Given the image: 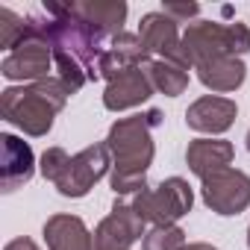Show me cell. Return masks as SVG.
Here are the masks:
<instances>
[{"label": "cell", "instance_id": "cell-1", "mask_svg": "<svg viewBox=\"0 0 250 250\" xmlns=\"http://www.w3.org/2000/svg\"><path fill=\"white\" fill-rule=\"evenodd\" d=\"M162 124V112L150 109L145 115H133V118H121L118 124H112V130L106 136V147L112 153V191L118 197L127 194H142L147 186L145 174L153 162V139L150 130Z\"/></svg>", "mask_w": 250, "mask_h": 250}, {"label": "cell", "instance_id": "cell-2", "mask_svg": "<svg viewBox=\"0 0 250 250\" xmlns=\"http://www.w3.org/2000/svg\"><path fill=\"white\" fill-rule=\"evenodd\" d=\"M68 94H74L59 77H47L30 85H12L0 97V112L9 124L21 127L27 136H47L56 112L65 109Z\"/></svg>", "mask_w": 250, "mask_h": 250}, {"label": "cell", "instance_id": "cell-3", "mask_svg": "<svg viewBox=\"0 0 250 250\" xmlns=\"http://www.w3.org/2000/svg\"><path fill=\"white\" fill-rule=\"evenodd\" d=\"M247 50H250V27L247 24H241V21H232V24L197 21L183 33V42L168 62L188 71V68H197V65L221 59V56H241Z\"/></svg>", "mask_w": 250, "mask_h": 250}, {"label": "cell", "instance_id": "cell-4", "mask_svg": "<svg viewBox=\"0 0 250 250\" xmlns=\"http://www.w3.org/2000/svg\"><path fill=\"white\" fill-rule=\"evenodd\" d=\"M191 203L194 194L183 177H168L156 188H145L133 197V209L139 212V218L153 227H171L177 218L191 212Z\"/></svg>", "mask_w": 250, "mask_h": 250}, {"label": "cell", "instance_id": "cell-5", "mask_svg": "<svg viewBox=\"0 0 250 250\" xmlns=\"http://www.w3.org/2000/svg\"><path fill=\"white\" fill-rule=\"evenodd\" d=\"M109 165H112L109 147L106 145H91V147L80 150L77 156H71L65 174L53 186L59 188L62 197H85L94 188V183H100L106 177Z\"/></svg>", "mask_w": 250, "mask_h": 250}, {"label": "cell", "instance_id": "cell-6", "mask_svg": "<svg viewBox=\"0 0 250 250\" xmlns=\"http://www.w3.org/2000/svg\"><path fill=\"white\" fill-rule=\"evenodd\" d=\"M200 194L215 215H238L250 206V177L235 168L218 171L203 180Z\"/></svg>", "mask_w": 250, "mask_h": 250}, {"label": "cell", "instance_id": "cell-7", "mask_svg": "<svg viewBox=\"0 0 250 250\" xmlns=\"http://www.w3.org/2000/svg\"><path fill=\"white\" fill-rule=\"evenodd\" d=\"M139 238H145V221L139 218L133 203L115 200L112 212L94 229V250H130V244H136Z\"/></svg>", "mask_w": 250, "mask_h": 250}, {"label": "cell", "instance_id": "cell-8", "mask_svg": "<svg viewBox=\"0 0 250 250\" xmlns=\"http://www.w3.org/2000/svg\"><path fill=\"white\" fill-rule=\"evenodd\" d=\"M53 65V50L44 39H30L24 42L18 50L6 53L3 65H0V74L6 80H21V83H39L47 80V71Z\"/></svg>", "mask_w": 250, "mask_h": 250}, {"label": "cell", "instance_id": "cell-9", "mask_svg": "<svg viewBox=\"0 0 250 250\" xmlns=\"http://www.w3.org/2000/svg\"><path fill=\"white\" fill-rule=\"evenodd\" d=\"M238 115V106L235 100L229 97H218V94H206L200 100H194L188 109H186V124L197 133H209V136H218V133H227L232 127V121Z\"/></svg>", "mask_w": 250, "mask_h": 250}, {"label": "cell", "instance_id": "cell-10", "mask_svg": "<svg viewBox=\"0 0 250 250\" xmlns=\"http://www.w3.org/2000/svg\"><path fill=\"white\" fill-rule=\"evenodd\" d=\"M153 91H156V88H153V83H150L145 65H142V68H130L127 74L115 77V80L106 85V91H103V106H106L109 112H124V109L142 106Z\"/></svg>", "mask_w": 250, "mask_h": 250}, {"label": "cell", "instance_id": "cell-11", "mask_svg": "<svg viewBox=\"0 0 250 250\" xmlns=\"http://www.w3.org/2000/svg\"><path fill=\"white\" fill-rule=\"evenodd\" d=\"M147 62H150V59H147V50H145V44H142L139 36H133V33H118V36L112 39V44L106 47V53L100 56L97 74L112 83L115 77L127 74L130 68H142V65H147Z\"/></svg>", "mask_w": 250, "mask_h": 250}, {"label": "cell", "instance_id": "cell-12", "mask_svg": "<svg viewBox=\"0 0 250 250\" xmlns=\"http://www.w3.org/2000/svg\"><path fill=\"white\" fill-rule=\"evenodd\" d=\"M0 147H3V165H0V183H3V191H15L24 183L33 180L36 174V156L30 150L27 142H21L18 136H0Z\"/></svg>", "mask_w": 250, "mask_h": 250}, {"label": "cell", "instance_id": "cell-13", "mask_svg": "<svg viewBox=\"0 0 250 250\" xmlns=\"http://www.w3.org/2000/svg\"><path fill=\"white\" fill-rule=\"evenodd\" d=\"M74 18L94 27L100 36H118L121 24L127 21V3L124 0H83V3H65Z\"/></svg>", "mask_w": 250, "mask_h": 250}, {"label": "cell", "instance_id": "cell-14", "mask_svg": "<svg viewBox=\"0 0 250 250\" xmlns=\"http://www.w3.org/2000/svg\"><path fill=\"white\" fill-rule=\"evenodd\" d=\"M139 39H142L147 56L156 53V56H165V59H171L174 50L183 42V36L177 30V21L168 18L165 12H147L139 24Z\"/></svg>", "mask_w": 250, "mask_h": 250}, {"label": "cell", "instance_id": "cell-15", "mask_svg": "<svg viewBox=\"0 0 250 250\" xmlns=\"http://www.w3.org/2000/svg\"><path fill=\"white\" fill-rule=\"evenodd\" d=\"M232 156H235V150L224 139H194L186 150V162L200 180H206L218 171H227Z\"/></svg>", "mask_w": 250, "mask_h": 250}, {"label": "cell", "instance_id": "cell-16", "mask_svg": "<svg viewBox=\"0 0 250 250\" xmlns=\"http://www.w3.org/2000/svg\"><path fill=\"white\" fill-rule=\"evenodd\" d=\"M47 250H94V235L77 215H53L44 224Z\"/></svg>", "mask_w": 250, "mask_h": 250}, {"label": "cell", "instance_id": "cell-17", "mask_svg": "<svg viewBox=\"0 0 250 250\" xmlns=\"http://www.w3.org/2000/svg\"><path fill=\"white\" fill-rule=\"evenodd\" d=\"M197 77L212 91H235L244 83L247 68H244V62L238 56H221V59L197 65Z\"/></svg>", "mask_w": 250, "mask_h": 250}, {"label": "cell", "instance_id": "cell-18", "mask_svg": "<svg viewBox=\"0 0 250 250\" xmlns=\"http://www.w3.org/2000/svg\"><path fill=\"white\" fill-rule=\"evenodd\" d=\"M145 71H147L153 88L168 94V97H177V94H183L188 88V71H183L180 65H174L168 59H150L145 65Z\"/></svg>", "mask_w": 250, "mask_h": 250}, {"label": "cell", "instance_id": "cell-19", "mask_svg": "<svg viewBox=\"0 0 250 250\" xmlns=\"http://www.w3.org/2000/svg\"><path fill=\"white\" fill-rule=\"evenodd\" d=\"M27 36V18H18L12 9H0V47L3 50H18Z\"/></svg>", "mask_w": 250, "mask_h": 250}, {"label": "cell", "instance_id": "cell-20", "mask_svg": "<svg viewBox=\"0 0 250 250\" xmlns=\"http://www.w3.org/2000/svg\"><path fill=\"white\" fill-rule=\"evenodd\" d=\"M145 250H186V232L171 224V227H153L150 232H145L142 238Z\"/></svg>", "mask_w": 250, "mask_h": 250}, {"label": "cell", "instance_id": "cell-21", "mask_svg": "<svg viewBox=\"0 0 250 250\" xmlns=\"http://www.w3.org/2000/svg\"><path fill=\"white\" fill-rule=\"evenodd\" d=\"M68 162H71V156H68L62 147H47V150H44V156H42V174H44V180L56 183V180L65 174Z\"/></svg>", "mask_w": 250, "mask_h": 250}, {"label": "cell", "instance_id": "cell-22", "mask_svg": "<svg viewBox=\"0 0 250 250\" xmlns=\"http://www.w3.org/2000/svg\"><path fill=\"white\" fill-rule=\"evenodd\" d=\"M162 12H165L168 18H174L177 24H183V21L194 18V15L200 12V6H197V3H165V6H162Z\"/></svg>", "mask_w": 250, "mask_h": 250}, {"label": "cell", "instance_id": "cell-23", "mask_svg": "<svg viewBox=\"0 0 250 250\" xmlns=\"http://www.w3.org/2000/svg\"><path fill=\"white\" fill-rule=\"evenodd\" d=\"M3 250H39V244H36L33 238H27V235H24V238H15V241H9Z\"/></svg>", "mask_w": 250, "mask_h": 250}, {"label": "cell", "instance_id": "cell-24", "mask_svg": "<svg viewBox=\"0 0 250 250\" xmlns=\"http://www.w3.org/2000/svg\"><path fill=\"white\" fill-rule=\"evenodd\" d=\"M186 250H218V247H212V244H186Z\"/></svg>", "mask_w": 250, "mask_h": 250}, {"label": "cell", "instance_id": "cell-25", "mask_svg": "<svg viewBox=\"0 0 250 250\" xmlns=\"http://www.w3.org/2000/svg\"><path fill=\"white\" fill-rule=\"evenodd\" d=\"M247 250H250V227H247Z\"/></svg>", "mask_w": 250, "mask_h": 250}, {"label": "cell", "instance_id": "cell-26", "mask_svg": "<svg viewBox=\"0 0 250 250\" xmlns=\"http://www.w3.org/2000/svg\"><path fill=\"white\" fill-rule=\"evenodd\" d=\"M244 142H247V150H250V133H247V139H244Z\"/></svg>", "mask_w": 250, "mask_h": 250}]
</instances>
